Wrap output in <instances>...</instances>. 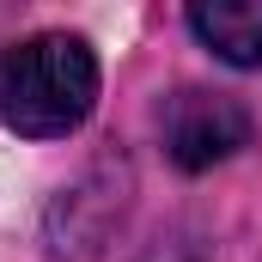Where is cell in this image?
Wrapping results in <instances>:
<instances>
[{"instance_id": "cell-3", "label": "cell", "mask_w": 262, "mask_h": 262, "mask_svg": "<svg viewBox=\"0 0 262 262\" xmlns=\"http://www.w3.org/2000/svg\"><path fill=\"white\" fill-rule=\"evenodd\" d=\"M189 31L232 67H262V0H195Z\"/></svg>"}, {"instance_id": "cell-1", "label": "cell", "mask_w": 262, "mask_h": 262, "mask_svg": "<svg viewBox=\"0 0 262 262\" xmlns=\"http://www.w3.org/2000/svg\"><path fill=\"white\" fill-rule=\"evenodd\" d=\"M98 110V55L73 31H37L0 61V122L25 140H61Z\"/></svg>"}, {"instance_id": "cell-4", "label": "cell", "mask_w": 262, "mask_h": 262, "mask_svg": "<svg viewBox=\"0 0 262 262\" xmlns=\"http://www.w3.org/2000/svg\"><path fill=\"white\" fill-rule=\"evenodd\" d=\"M152 262H195V256H152Z\"/></svg>"}, {"instance_id": "cell-2", "label": "cell", "mask_w": 262, "mask_h": 262, "mask_svg": "<svg viewBox=\"0 0 262 262\" xmlns=\"http://www.w3.org/2000/svg\"><path fill=\"white\" fill-rule=\"evenodd\" d=\"M159 140L171 152V165L207 171L220 159H232L238 146H250V110L232 92H207V85H177L159 104Z\"/></svg>"}]
</instances>
